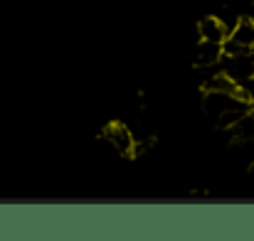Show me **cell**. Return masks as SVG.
<instances>
[{
    "mask_svg": "<svg viewBox=\"0 0 254 241\" xmlns=\"http://www.w3.org/2000/svg\"><path fill=\"white\" fill-rule=\"evenodd\" d=\"M252 81H254V72H252Z\"/></svg>",
    "mask_w": 254,
    "mask_h": 241,
    "instance_id": "obj_8",
    "label": "cell"
},
{
    "mask_svg": "<svg viewBox=\"0 0 254 241\" xmlns=\"http://www.w3.org/2000/svg\"><path fill=\"white\" fill-rule=\"evenodd\" d=\"M227 37H232L240 47H245L250 52V47L254 45V20L252 17H240L237 25L232 27V32Z\"/></svg>",
    "mask_w": 254,
    "mask_h": 241,
    "instance_id": "obj_5",
    "label": "cell"
},
{
    "mask_svg": "<svg viewBox=\"0 0 254 241\" xmlns=\"http://www.w3.org/2000/svg\"><path fill=\"white\" fill-rule=\"evenodd\" d=\"M250 57H252V62H254V45L250 47Z\"/></svg>",
    "mask_w": 254,
    "mask_h": 241,
    "instance_id": "obj_7",
    "label": "cell"
},
{
    "mask_svg": "<svg viewBox=\"0 0 254 241\" xmlns=\"http://www.w3.org/2000/svg\"><path fill=\"white\" fill-rule=\"evenodd\" d=\"M227 133H230V138L235 141V143H245V141H252L254 138V111L250 108L232 128H225Z\"/></svg>",
    "mask_w": 254,
    "mask_h": 241,
    "instance_id": "obj_6",
    "label": "cell"
},
{
    "mask_svg": "<svg viewBox=\"0 0 254 241\" xmlns=\"http://www.w3.org/2000/svg\"><path fill=\"white\" fill-rule=\"evenodd\" d=\"M220 59H222V45L200 40V45H197V49H195V64L205 69V67L220 64Z\"/></svg>",
    "mask_w": 254,
    "mask_h": 241,
    "instance_id": "obj_3",
    "label": "cell"
},
{
    "mask_svg": "<svg viewBox=\"0 0 254 241\" xmlns=\"http://www.w3.org/2000/svg\"><path fill=\"white\" fill-rule=\"evenodd\" d=\"M220 64H222V74H227L235 84L237 81H245V79H252L254 62H252V57H250V52H242V54H235V57H222Z\"/></svg>",
    "mask_w": 254,
    "mask_h": 241,
    "instance_id": "obj_2",
    "label": "cell"
},
{
    "mask_svg": "<svg viewBox=\"0 0 254 241\" xmlns=\"http://www.w3.org/2000/svg\"><path fill=\"white\" fill-rule=\"evenodd\" d=\"M104 141L124 158H133L136 155V138H133V131L124 123H111L106 126L104 131Z\"/></svg>",
    "mask_w": 254,
    "mask_h": 241,
    "instance_id": "obj_1",
    "label": "cell"
},
{
    "mask_svg": "<svg viewBox=\"0 0 254 241\" xmlns=\"http://www.w3.org/2000/svg\"><path fill=\"white\" fill-rule=\"evenodd\" d=\"M197 35H200V40L222 45V40L227 37V30H225V25L220 22V17H202L200 25H197Z\"/></svg>",
    "mask_w": 254,
    "mask_h": 241,
    "instance_id": "obj_4",
    "label": "cell"
}]
</instances>
